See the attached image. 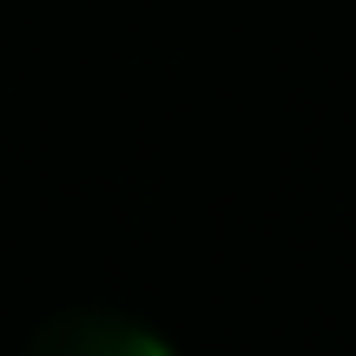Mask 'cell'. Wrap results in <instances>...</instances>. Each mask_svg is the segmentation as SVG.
<instances>
[{"mask_svg":"<svg viewBox=\"0 0 356 356\" xmlns=\"http://www.w3.org/2000/svg\"><path fill=\"white\" fill-rule=\"evenodd\" d=\"M26 356H172L152 330L126 317H106V310H73V317H53L47 330L26 343Z\"/></svg>","mask_w":356,"mask_h":356,"instance_id":"6da1fadb","label":"cell"}]
</instances>
